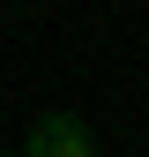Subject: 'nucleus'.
<instances>
[{
    "instance_id": "f257e3e1",
    "label": "nucleus",
    "mask_w": 149,
    "mask_h": 157,
    "mask_svg": "<svg viewBox=\"0 0 149 157\" xmlns=\"http://www.w3.org/2000/svg\"><path fill=\"white\" fill-rule=\"evenodd\" d=\"M37 157H89V135L74 120H45L37 127Z\"/></svg>"
}]
</instances>
